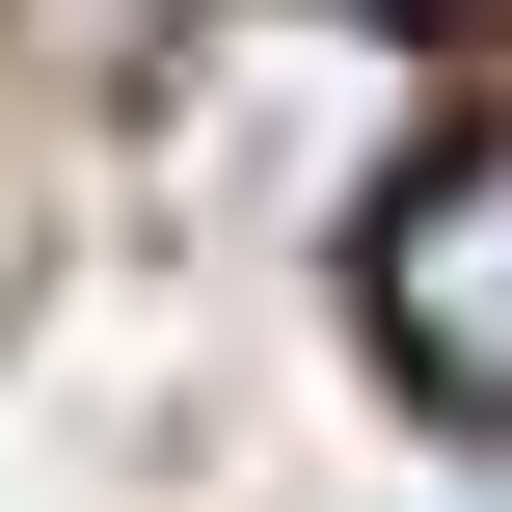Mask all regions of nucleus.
<instances>
[{
  "label": "nucleus",
  "mask_w": 512,
  "mask_h": 512,
  "mask_svg": "<svg viewBox=\"0 0 512 512\" xmlns=\"http://www.w3.org/2000/svg\"><path fill=\"white\" fill-rule=\"evenodd\" d=\"M378 351H405L459 432H512V135H459V162L378 216Z\"/></svg>",
  "instance_id": "nucleus-1"
}]
</instances>
